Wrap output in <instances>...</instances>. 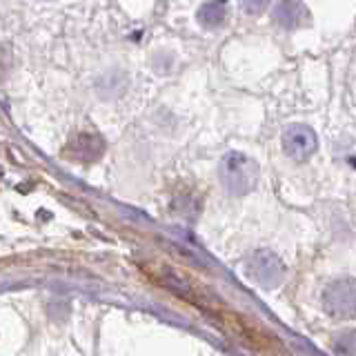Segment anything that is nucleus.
Wrapping results in <instances>:
<instances>
[{"mask_svg":"<svg viewBox=\"0 0 356 356\" xmlns=\"http://www.w3.org/2000/svg\"><path fill=\"white\" fill-rule=\"evenodd\" d=\"M323 307L334 318L356 316V278L343 276L323 289Z\"/></svg>","mask_w":356,"mask_h":356,"instance_id":"f03ea898","label":"nucleus"},{"mask_svg":"<svg viewBox=\"0 0 356 356\" xmlns=\"http://www.w3.org/2000/svg\"><path fill=\"white\" fill-rule=\"evenodd\" d=\"M227 18V7L225 3H205L203 7L198 9V22L203 27L214 29L218 25H222Z\"/></svg>","mask_w":356,"mask_h":356,"instance_id":"423d86ee","label":"nucleus"},{"mask_svg":"<svg viewBox=\"0 0 356 356\" xmlns=\"http://www.w3.org/2000/svg\"><path fill=\"white\" fill-rule=\"evenodd\" d=\"M283 149L289 159H294L296 163L307 161L312 154L318 149V138L312 127L307 125H292L287 127L283 134Z\"/></svg>","mask_w":356,"mask_h":356,"instance_id":"20e7f679","label":"nucleus"},{"mask_svg":"<svg viewBox=\"0 0 356 356\" xmlns=\"http://www.w3.org/2000/svg\"><path fill=\"white\" fill-rule=\"evenodd\" d=\"M245 272L256 285L265 289L278 287L285 278V265L278 256L270 250H256L250 254V259L245 261Z\"/></svg>","mask_w":356,"mask_h":356,"instance_id":"7ed1b4c3","label":"nucleus"},{"mask_svg":"<svg viewBox=\"0 0 356 356\" xmlns=\"http://www.w3.org/2000/svg\"><path fill=\"white\" fill-rule=\"evenodd\" d=\"M274 20L283 29H296L309 20V9L300 3H278L274 7Z\"/></svg>","mask_w":356,"mask_h":356,"instance_id":"39448f33","label":"nucleus"},{"mask_svg":"<svg viewBox=\"0 0 356 356\" xmlns=\"http://www.w3.org/2000/svg\"><path fill=\"white\" fill-rule=\"evenodd\" d=\"M243 7L250 9V11H261V9L267 7V3H243Z\"/></svg>","mask_w":356,"mask_h":356,"instance_id":"6e6552de","label":"nucleus"},{"mask_svg":"<svg viewBox=\"0 0 356 356\" xmlns=\"http://www.w3.org/2000/svg\"><path fill=\"white\" fill-rule=\"evenodd\" d=\"M218 172L222 185L234 196L250 194L256 187V181H259V165L243 152H229L222 156Z\"/></svg>","mask_w":356,"mask_h":356,"instance_id":"f257e3e1","label":"nucleus"},{"mask_svg":"<svg viewBox=\"0 0 356 356\" xmlns=\"http://www.w3.org/2000/svg\"><path fill=\"white\" fill-rule=\"evenodd\" d=\"M332 352L337 356H356V330L339 334L332 341Z\"/></svg>","mask_w":356,"mask_h":356,"instance_id":"0eeeda50","label":"nucleus"}]
</instances>
